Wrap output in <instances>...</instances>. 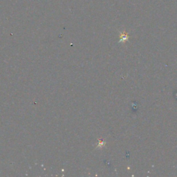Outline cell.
I'll return each mask as SVG.
<instances>
[{"instance_id": "6da1fadb", "label": "cell", "mask_w": 177, "mask_h": 177, "mask_svg": "<svg viewBox=\"0 0 177 177\" xmlns=\"http://www.w3.org/2000/svg\"><path fill=\"white\" fill-rule=\"evenodd\" d=\"M120 42H125V41H127L129 39V35L128 34L126 33H121L120 35Z\"/></svg>"}]
</instances>
